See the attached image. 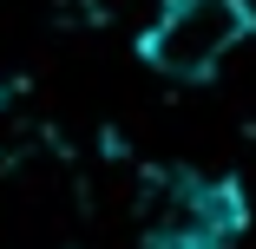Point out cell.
I'll return each mask as SVG.
<instances>
[{
    "label": "cell",
    "instance_id": "cell-2",
    "mask_svg": "<svg viewBox=\"0 0 256 249\" xmlns=\"http://www.w3.org/2000/svg\"><path fill=\"white\" fill-rule=\"evenodd\" d=\"M256 39V0H158L138 26L132 53L171 85H204Z\"/></svg>",
    "mask_w": 256,
    "mask_h": 249
},
{
    "label": "cell",
    "instance_id": "cell-1",
    "mask_svg": "<svg viewBox=\"0 0 256 249\" xmlns=\"http://www.w3.org/2000/svg\"><path fill=\"white\" fill-rule=\"evenodd\" d=\"M250 223H256V204L236 171L151 164L138 184V243L144 249H243Z\"/></svg>",
    "mask_w": 256,
    "mask_h": 249
}]
</instances>
